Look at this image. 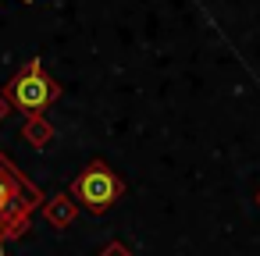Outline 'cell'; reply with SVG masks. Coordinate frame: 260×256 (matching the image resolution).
<instances>
[{
  "mask_svg": "<svg viewBox=\"0 0 260 256\" xmlns=\"http://www.w3.org/2000/svg\"><path fill=\"white\" fill-rule=\"evenodd\" d=\"M8 96H11V103H15L18 111H25V114H40V111H47L50 100L57 96V86L43 75L40 61H29V68H25L18 79H11Z\"/></svg>",
  "mask_w": 260,
  "mask_h": 256,
  "instance_id": "2",
  "label": "cell"
},
{
  "mask_svg": "<svg viewBox=\"0 0 260 256\" xmlns=\"http://www.w3.org/2000/svg\"><path fill=\"white\" fill-rule=\"evenodd\" d=\"M40 192L22 178L18 167H11L0 153V242L18 238L29 224V213L36 210Z\"/></svg>",
  "mask_w": 260,
  "mask_h": 256,
  "instance_id": "1",
  "label": "cell"
},
{
  "mask_svg": "<svg viewBox=\"0 0 260 256\" xmlns=\"http://www.w3.org/2000/svg\"><path fill=\"white\" fill-rule=\"evenodd\" d=\"M75 196H79V203H82L86 210L104 213V210H111V203L121 196V181L114 178V171H111L107 164L96 160V164H89V167L79 174Z\"/></svg>",
  "mask_w": 260,
  "mask_h": 256,
  "instance_id": "3",
  "label": "cell"
}]
</instances>
